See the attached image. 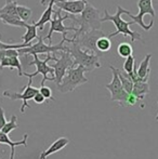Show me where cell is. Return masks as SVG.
Listing matches in <instances>:
<instances>
[{"label": "cell", "instance_id": "obj_22", "mask_svg": "<svg viewBox=\"0 0 158 159\" xmlns=\"http://www.w3.org/2000/svg\"><path fill=\"white\" fill-rule=\"evenodd\" d=\"M17 2L14 0H6L4 6L0 9V14H8V15H17L16 6Z\"/></svg>", "mask_w": 158, "mask_h": 159}, {"label": "cell", "instance_id": "obj_6", "mask_svg": "<svg viewBox=\"0 0 158 159\" xmlns=\"http://www.w3.org/2000/svg\"><path fill=\"white\" fill-rule=\"evenodd\" d=\"M84 73H86V69L81 65L70 67L66 71L62 81L56 86L59 91L62 93L73 92L77 87L82 86L84 84H87L88 82V78L84 76Z\"/></svg>", "mask_w": 158, "mask_h": 159}, {"label": "cell", "instance_id": "obj_27", "mask_svg": "<svg viewBox=\"0 0 158 159\" xmlns=\"http://www.w3.org/2000/svg\"><path fill=\"white\" fill-rule=\"evenodd\" d=\"M19 128V124H17V117L15 115L11 116V119L9 121H7V124L4 125L3 128H2L0 131L3 132L6 134H9L10 132H12L13 130L17 129Z\"/></svg>", "mask_w": 158, "mask_h": 159}, {"label": "cell", "instance_id": "obj_28", "mask_svg": "<svg viewBox=\"0 0 158 159\" xmlns=\"http://www.w3.org/2000/svg\"><path fill=\"white\" fill-rule=\"evenodd\" d=\"M135 59L133 55H129L128 57H126V61H124V71L127 74L131 73V71H133V69H134L135 67Z\"/></svg>", "mask_w": 158, "mask_h": 159}, {"label": "cell", "instance_id": "obj_26", "mask_svg": "<svg viewBox=\"0 0 158 159\" xmlns=\"http://www.w3.org/2000/svg\"><path fill=\"white\" fill-rule=\"evenodd\" d=\"M117 52H118L119 57L126 59L129 55H132L133 48L129 42H121V43H119L118 48H117Z\"/></svg>", "mask_w": 158, "mask_h": 159}, {"label": "cell", "instance_id": "obj_5", "mask_svg": "<svg viewBox=\"0 0 158 159\" xmlns=\"http://www.w3.org/2000/svg\"><path fill=\"white\" fill-rule=\"evenodd\" d=\"M66 42L70 43L72 39L67 37H63L61 42L57 44H47L44 43V37H37L36 43H32L30 46L26 47V48L17 49L20 55H34V54H48V53H55L59 51H67V47H66Z\"/></svg>", "mask_w": 158, "mask_h": 159}, {"label": "cell", "instance_id": "obj_36", "mask_svg": "<svg viewBox=\"0 0 158 159\" xmlns=\"http://www.w3.org/2000/svg\"><path fill=\"white\" fill-rule=\"evenodd\" d=\"M0 157H1V155H0Z\"/></svg>", "mask_w": 158, "mask_h": 159}, {"label": "cell", "instance_id": "obj_29", "mask_svg": "<svg viewBox=\"0 0 158 159\" xmlns=\"http://www.w3.org/2000/svg\"><path fill=\"white\" fill-rule=\"evenodd\" d=\"M28 47L25 43H4V42L0 41V50H4V49H22Z\"/></svg>", "mask_w": 158, "mask_h": 159}, {"label": "cell", "instance_id": "obj_12", "mask_svg": "<svg viewBox=\"0 0 158 159\" xmlns=\"http://www.w3.org/2000/svg\"><path fill=\"white\" fill-rule=\"evenodd\" d=\"M59 52L61 54V57L57 59L54 64L51 65V67L54 69V82L56 84V86L62 81L66 71L70 67H74V60L70 52L67 51H59Z\"/></svg>", "mask_w": 158, "mask_h": 159}, {"label": "cell", "instance_id": "obj_35", "mask_svg": "<svg viewBox=\"0 0 158 159\" xmlns=\"http://www.w3.org/2000/svg\"><path fill=\"white\" fill-rule=\"evenodd\" d=\"M156 121H158V113H157V115H156Z\"/></svg>", "mask_w": 158, "mask_h": 159}, {"label": "cell", "instance_id": "obj_24", "mask_svg": "<svg viewBox=\"0 0 158 159\" xmlns=\"http://www.w3.org/2000/svg\"><path fill=\"white\" fill-rule=\"evenodd\" d=\"M118 76H119V79H120V82H121V86L122 88L124 89L127 93H131L132 92V88H133V82L130 78L128 77L127 73L124 71H121L118 69Z\"/></svg>", "mask_w": 158, "mask_h": 159}, {"label": "cell", "instance_id": "obj_16", "mask_svg": "<svg viewBox=\"0 0 158 159\" xmlns=\"http://www.w3.org/2000/svg\"><path fill=\"white\" fill-rule=\"evenodd\" d=\"M4 67H9V68L17 69V75L20 77L23 76V67H22V62L19 59V57H6L0 61V70Z\"/></svg>", "mask_w": 158, "mask_h": 159}, {"label": "cell", "instance_id": "obj_33", "mask_svg": "<svg viewBox=\"0 0 158 159\" xmlns=\"http://www.w3.org/2000/svg\"><path fill=\"white\" fill-rule=\"evenodd\" d=\"M6 124H7V119H6V115H4V109L0 106V130L3 128Z\"/></svg>", "mask_w": 158, "mask_h": 159}, {"label": "cell", "instance_id": "obj_14", "mask_svg": "<svg viewBox=\"0 0 158 159\" xmlns=\"http://www.w3.org/2000/svg\"><path fill=\"white\" fill-rule=\"evenodd\" d=\"M27 140H28V134L25 133L21 141H16V142H13L9 138V134H6L3 132L0 131V144H7L10 146L11 152H10V159L15 158V147L16 146H25L27 147Z\"/></svg>", "mask_w": 158, "mask_h": 159}, {"label": "cell", "instance_id": "obj_21", "mask_svg": "<svg viewBox=\"0 0 158 159\" xmlns=\"http://www.w3.org/2000/svg\"><path fill=\"white\" fill-rule=\"evenodd\" d=\"M37 26L35 25V23L33 24H28L27 27H26V33L22 36V40H23V43L30 46L32 41L34 39H37L38 35H37Z\"/></svg>", "mask_w": 158, "mask_h": 159}, {"label": "cell", "instance_id": "obj_4", "mask_svg": "<svg viewBox=\"0 0 158 159\" xmlns=\"http://www.w3.org/2000/svg\"><path fill=\"white\" fill-rule=\"evenodd\" d=\"M138 8L139 13L132 14L128 10L126 11V14L128 15L131 21L134 24L141 26L145 32H148L153 27L156 17V12L153 7V0H138Z\"/></svg>", "mask_w": 158, "mask_h": 159}, {"label": "cell", "instance_id": "obj_10", "mask_svg": "<svg viewBox=\"0 0 158 159\" xmlns=\"http://www.w3.org/2000/svg\"><path fill=\"white\" fill-rule=\"evenodd\" d=\"M110 68L113 73V78L110 84H105V88L111 92V100H112L113 102H117V103H119L120 106H124L126 100H127V98H128L129 93H127L126 91H124V89L122 88L119 76H118V69L115 68L112 65L110 66Z\"/></svg>", "mask_w": 158, "mask_h": 159}, {"label": "cell", "instance_id": "obj_23", "mask_svg": "<svg viewBox=\"0 0 158 159\" xmlns=\"http://www.w3.org/2000/svg\"><path fill=\"white\" fill-rule=\"evenodd\" d=\"M16 11H17V15L22 21L26 22V23H29L30 19L33 16V11L30 8L25 6H21V4H17L16 6Z\"/></svg>", "mask_w": 158, "mask_h": 159}, {"label": "cell", "instance_id": "obj_31", "mask_svg": "<svg viewBox=\"0 0 158 159\" xmlns=\"http://www.w3.org/2000/svg\"><path fill=\"white\" fill-rule=\"evenodd\" d=\"M138 98L135 95H133L132 93H129L128 94V98H127L126 100V104H124V106H133V105L137 104L138 102Z\"/></svg>", "mask_w": 158, "mask_h": 159}, {"label": "cell", "instance_id": "obj_2", "mask_svg": "<svg viewBox=\"0 0 158 159\" xmlns=\"http://www.w3.org/2000/svg\"><path fill=\"white\" fill-rule=\"evenodd\" d=\"M126 9H124L122 7L120 6H117V11L115 14H110V12L107 11V9L104 10V15L103 17H101V22H107V21H111L114 23L115 27H116V32L110 34L107 36L108 38H113L115 36L119 35V34H122L124 37H130L131 41L134 42L137 40H142V36L141 34L137 33V32H133V30H130V26L132 24H134L132 21L130 22H127L124 20L121 19V15L122 14H126Z\"/></svg>", "mask_w": 158, "mask_h": 159}, {"label": "cell", "instance_id": "obj_32", "mask_svg": "<svg viewBox=\"0 0 158 159\" xmlns=\"http://www.w3.org/2000/svg\"><path fill=\"white\" fill-rule=\"evenodd\" d=\"M33 100H34V102L36 103V104H43L44 101H46V98H44L43 95H42L41 93L38 91V92L35 94L34 98H33Z\"/></svg>", "mask_w": 158, "mask_h": 159}, {"label": "cell", "instance_id": "obj_1", "mask_svg": "<svg viewBox=\"0 0 158 159\" xmlns=\"http://www.w3.org/2000/svg\"><path fill=\"white\" fill-rule=\"evenodd\" d=\"M70 19L73 21V26L78 28L73 37L92 30H101L102 22L100 17V11L95 7H93L88 0L86 1V6L82 12L77 15L70 14Z\"/></svg>", "mask_w": 158, "mask_h": 159}, {"label": "cell", "instance_id": "obj_15", "mask_svg": "<svg viewBox=\"0 0 158 159\" xmlns=\"http://www.w3.org/2000/svg\"><path fill=\"white\" fill-rule=\"evenodd\" d=\"M68 143H70V140H68L67 138L61 136V138H59L57 140H55L54 142L46 149V151H43L41 154H40L39 159H47L50 155L57 153V152H60L61 149H63L64 147H66Z\"/></svg>", "mask_w": 158, "mask_h": 159}, {"label": "cell", "instance_id": "obj_25", "mask_svg": "<svg viewBox=\"0 0 158 159\" xmlns=\"http://www.w3.org/2000/svg\"><path fill=\"white\" fill-rule=\"evenodd\" d=\"M112 48V41H111V38H108L107 36H103V37L99 38L97 41V49L101 53L107 52Z\"/></svg>", "mask_w": 158, "mask_h": 159}, {"label": "cell", "instance_id": "obj_34", "mask_svg": "<svg viewBox=\"0 0 158 159\" xmlns=\"http://www.w3.org/2000/svg\"><path fill=\"white\" fill-rule=\"evenodd\" d=\"M59 1H62V0H40V3L42 4V6L47 7L49 3H56V2Z\"/></svg>", "mask_w": 158, "mask_h": 159}, {"label": "cell", "instance_id": "obj_18", "mask_svg": "<svg viewBox=\"0 0 158 159\" xmlns=\"http://www.w3.org/2000/svg\"><path fill=\"white\" fill-rule=\"evenodd\" d=\"M150 84L148 81H138L133 84L132 88V94L135 95L139 101H143L144 98L150 93Z\"/></svg>", "mask_w": 158, "mask_h": 159}, {"label": "cell", "instance_id": "obj_20", "mask_svg": "<svg viewBox=\"0 0 158 159\" xmlns=\"http://www.w3.org/2000/svg\"><path fill=\"white\" fill-rule=\"evenodd\" d=\"M53 6H54V3H49L48 6H47V9L43 11L42 15L40 16V19L38 20V22H36V23H35V25L37 26V28H38V30H43V27H44V25L51 21V19H52V15H53V12H54V10H53Z\"/></svg>", "mask_w": 158, "mask_h": 159}, {"label": "cell", "instance_id": "obj_30", "mask_svg": "<svg viewBox=\"0 0 158 159\" xmlns=\"http://www.w3.org/2000/svg\"><path fill=\"white\" fill-rule=\"evenodd\" d=\"M39 92L43 95V98L46 100H51V101H55V98L52 96V91L49 87H46V86H41L39 89Z\"/></svg>", "mask_w": 158, "mask_h": 159}, {"label": "cell", "instance_id": "obj_19", "mask_svg": "<svg viewBox=\"0 0 158 159\" xmlns=\"http://www.w3.org/2000/svg\"><path fill=\"white\" fill-rule=\"evenodd\" d=\"M0 21L3 22L4 24L10 26H15V27H24L26 28L29 23L22 21L19 17V15H8V14H0Z\"/></svg>", "mask_w": 158, "mask_h": 159}, {"label": "cell", "instance_id": "obj_3", "mask_svg": "<svg viewBox=\"0 0 158 159\" xmlns=\"http://www.w3.org/2000/svg\"><path fill=\"white\" fill-rule=\"evenodd\" d=\"M66 47H67V52L70 53L74 60V67L77 65H81L86 69V73H90L95 68L101 67V63L99 60L101 55L84 50L75 42H70V44H66Z\"/></svg>", "mask_w": 158, "mask_h": 159}, {"label": "cell", "instance_id": "obj_8", "mask_svg": "<svg viewBox=\"0 0 158 159\" xmlns=\"http://www.w3.org/2000/svg\"><path fill=\"white\" fill-rule=\"evenodd\" d=\"M70 19V14L65 13V14H62V10L57 8L56 11L53 12L52 19L50 21V30H49L48 35L44 37V39L49 40V44H52V35L53 33H60L63 35V37H67L68 32H74L76 33L78 30V28L75 27V26H65L63 24V22L65 20Z\"/></svg>", "mask_w": 158, "mask_h": 159}, {"label": "cell", "instance_id": "obj_9", "mask_svg": "<svg viewBox=\"0 0 158 159\" xmlns=\"http://www.w3.org/2000/svg\"><path fill=\"white\" fill-rule=\"evenodd\" d=\"M103 36L106 35L101 30H89V32L80 34L78 36H75V37L70 38V39H72V42L77 43L80 48L90 51V52L94 53V54L102 55V53L97 49V41L99 38L103 37Z\"/></svg>", "mask_w": 158, "mask_h": 159}, {"label": "cell", "instance_id": "obj_11", "mask_svg": "<svg viewBox=\"0 0 158 159\" xmlns=\"http://www.w3.org/2000/svg\"><path fill=\"white\" fill-rule=\"evenodd\" d=\"M33 84V79L28 78V84L27 86H25L23 88V92L22 93H19V92H13V91H10V90H6L2 92V96L4 98H8L12 101H15V100H22V106H21V113L24 114L25 113V108L27 107H30L28 105V101L29 100H33V98L35 96L37 92L39 91V89L35 88V87L32 86Z\"/></svg>", "mask_w": 158, "mask_h": 159}, {"label": "cell", "instance_id": "obj_17", "mask_svg": "<svg viewBox=\"0 0 158 159\" xmlns=\"http://www.w3.org/2000/svg\"><path fill=\"white\" fill-rule=\"evenodd\" d=\"M153 54L152 53H148L145 55V57L143 59V61H141L139 67L137 68V74L140 77V79L142 81H148V78H150V73H151V67H150V62L152 59Z\"/></svg>", "mask_w": 158, "mask_h": 159}, {"label": "cell", "instance_id": "obj_13", "mask_svg": "<svg viewBox=\"0 0 158 159\" xmlns=\"http://www.w3.org/2000/svg\"><path fill=\"white\" fill-rule=\"evenodd\" d=\"M86 1L87 0H62V1L54 3V6L56 8L61 9L65 13L77 15L80 14L84 9Z\"/></svg>", "mask_w": 158, "mask_h": 159}, {"label": "cell", "instance_id": "obj_7", "mask_svg": "<svg viewBox=\"0 0 158 159\" xmlns=\"http://www.w3.org/2000/svg\"><path fill=\"white\" fill-rule=\"evenodd\" d=\"M57 57H53L51 53H48L47 54V57L44 60H40L38 57V54H34L33 55V61L28 62L26 64V66H33L35 65L36 66V71L32 74L28 73H23V76H26V77L33 79L34 77H36L37 75H42V80L40 86H44V82L46 81H54V69L52 68L51 66H49L48 63L50 61H56Z\"/></svg>", "mask_w": 158, "mask_h": 159}]
</instances>
